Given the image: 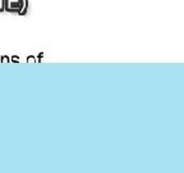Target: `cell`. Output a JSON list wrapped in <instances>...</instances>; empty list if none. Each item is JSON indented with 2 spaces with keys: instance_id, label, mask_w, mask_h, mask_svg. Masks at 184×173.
Here are the masks:
<instances>
[{
  "instance_id": "obj_3",
  "label": "cell",
  "mask_w": 184,
  "mask_h": 173,
  "mask_svg": "<svg viewBox=\"0 0 184 173\" xmlns=\"http://www.w3.org/2000/svg\"><path fill=\"white\" fill-rule=\"evenodd\" d=\"M3 62H8V60H9V58H8V56H3Z\"/></svg>"
},
{
  "instance_id": "obj_1",
  "label": "cell",
  "mask_w": 184,
  "mask_h": 173,
  "mask_svg": "<svg viewBox=\"0 0 184 173\" xmlns=\"http://www.w3.org/2000/svg\"><path fill=\"white\" fill-rule=\"evenodd\" d=\"M27 62H36V60H35L33 56H28V58H27Z\"/></svg>"
},
{
  "instance_id": "obj_2",
  "label": "cell",
  "mask_w": 184,
  "mask_h": 173,
  "mask_svg": "<svg viewBox=\"0 0 184 173\" xmlns=\"http://www.w3.org/2000/svg\"><path fill=\"white\" fill-rule=\"evenodd\" d=\"M12 59H13V62H14V63H17V62H19V60H18V59H19L18 56H13V58H12Z\"/></svg>"
}]
</instances>
